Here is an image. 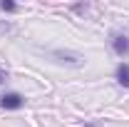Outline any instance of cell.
<instances>
[{
    "mask_svg": "<svg viewBox=\"0 0 129 127\" xmlns=\"http://www.w3.org/2000/svg\"><path fill=\"white\" fill-rule=\"evenodd\" d=\"M112 50H114V55H119V57H127L129 55V35L127 32H114L112 35Z\"/></svg>",
    "mask_w": 129,
    "mask_h": 127,
    "instance_id": "1",
    "label": "cell"
},
{
    "mask_svg": "<svg viewBox=\"0 0 129 127\" xmlns=\"http://www.w3.org/2000/svg\"><path fill=\"white\" fill-rule=\"evenodd\" d=\"M0 107L3 110H20V107H25V97L20 92H5L0 97Z\"/></svg>",
    "mask_w": 129,
    "mask_h": 127,
    "instance_id": "2",
    "label": "cell"
},
{
    "mask_svg": "<svg viewBox=\"0 0 129 127\" xmlns=\"http://www.w3.org/2000/svg\"><path fill=\"white\" fill-rule=\"evenodd\" d=\"M117 82L124 90H129V62H124V60L117 65Z\"/></svg>",
    "mask_w": 129,
    "mask_h": 127,
    "instance_id": "3",
    "label": "cell"
},
{
    "mask_svg": "<svg viewBox=\"0 0 129 127\" xmlns=\"http://www.w3.org/2000/svg\"><path fill=\"white\" fill-rule=\"evenodd\" d=\"M52 55H55V57H57L60 62L75 65V67H80V65H82V57H80V55H72V52H62V50H55Z\"/></svg>",
    "mask_w": 129,
    "mask_h": 127,
    "instance_id": "4",
    "label": "cell"
},
{
    "mask_svg": "<svg viewBox=\"0 0 129 127\" xmlns=\"http://www.w3.org/2000/svg\"><path fill=\"white\" fill-rule=\"evenodd\" d=\"M0 10H3V13H15L17 5H15V3H10V0H3V3H0Z\"/></svg>",
    "mask_w": 129,
    "mask_h": 127,
    "instance_id": "5",
    "label": "cell"
},
{
    "mask_svg": "<svg viewBox=\"0 0 129 127\" xmlns=\"http://www.w3.org/2000/svg\"><path fill=\"white\" fill-rule=\"evenodd\" d=\"M5 80H8V70H3V67H0V85H3Z\"/></svg>",
    "mask_w": 129,
    "mask_h": 127,
    "instance_id": "6",
    "label": "cell"
},
{
    "mask_svg": "<svg viewBox=\"0 0 129 127\" xmlns=\"http://www.w3.org/2000/svg\"><path fill=\"white\" fill-rule=\"evenodd\" d=\"M82 127H97V125H94V122H87V125H82Z\"/></svg>",
    "mask_w": 129,
    "mask_h": 127,
    "instance_id": "7",
    "label": "cell"
}]
</instances>
